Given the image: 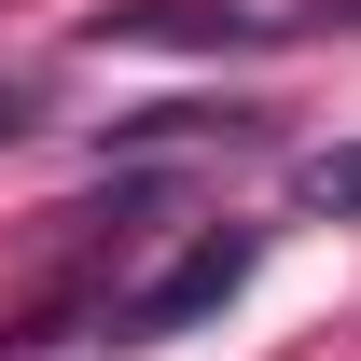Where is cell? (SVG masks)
<instances>
[{"mask_svg": "<svg viewBox=\"0 0 361 361\" xmlns=\"http://www.w3.org/2000/svg\"><path fill=\"white\" fill-rule=\"evenodd\" d=\"M126 139H250V111H153V126H126Z\"/></svg>", "mask_w": 361, "mask_h": 361, "instance_id": "cell-4", "label": "cell"}, {"mask_svg": "<svg viewBox=\"0 0 361 361\" xmlns=\"http://www.w3.org/2000/svg\"><path fill=\"white\" fill-rule=\"evenodd\" d=\"M236 278H250V236H195L153 292L126 306V334H180V319H209V306H236Z\"/></svg>", "mask_w": 361, "mask_h": 361, "instance_id": "cell-2", "label": "cell"}, {"mask_svg": "<svg viewBox=\"0 0 361 361\" xmlns=\"http://www.w3.org/2000/svg\"><path fill=\"white\" fill-rule=\"evenodd\" d=\"M292 195H306L319 223H334V209H361V139H334V153H306V167H292Z\"/></svg>", "mask_w": 361, "mask_h": 361, "instance_id": "cell-3", "label": "cell"}, {"mask_svg": "<svg viewBox=\"0 0 361 361\" xmlns=\"http://www.w3.org/2000/svg\"><path fill=\"white\" fill-rule=\"evenodd\" d=\"M292 14H250V0H111L84 14V56H250Z\"/></svg>", "mask_w": 361, "mask_h": 361, "instance_id": "cell-1", "label": "cell"}, {"mask_svg": "<svg viewBox=\"0 0 361 361\" xmlns=\"http://www.w3.org/2000/svg\"><path fill=\"white\" fill-rule=\"evenodd\" d=\"M28 126H42V97H28V84H0V153H14Z\"/></svg>", "mask_w": 361, "mask_h": 361, "instance_id": "cell-5", "label": "cell"}]
</instances>
